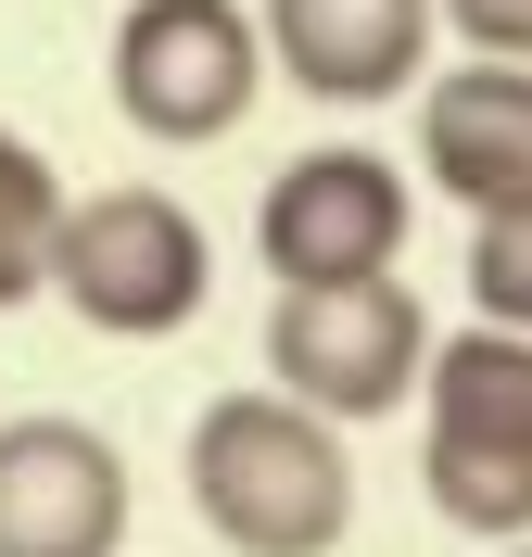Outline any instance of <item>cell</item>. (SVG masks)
Returning <instances> with one entry per match:
<instances>
[{"label": "cell", "instance_id": "7a4b0ae2", "mask_svg": "<svg viewBox=\"0 0 532 557\" xmlns=\"http://www.w3.org/2000/svg\"><path fill=\"white\" fill-rule=\"evenodd\" d=\"M419 482L431 520L469 545H532V330L469 317L419 368Z\"/></svg>", "mask_w": 532, "mask_h": 557}, {"label": "cell", "instance_id": "5b68a950", "mask_svg": "<svg viewBox=\"0 0 532 557\" xmlns=\"http://www.w3.org/2000/svg\"><path fill=\"white\" fill-rule=\"evenodd\" d=\"M267 89V38L242 0H127L114 13V114L152 152H203L228 139Z\"/></svg>", "mask_w": 532, "mask_h": 557}, {"label": "cell", "instance_id": "6da1fadb", "mask_svg": "<svg viewBox=\"0 0 532 557\" xmlns=\"http://www.w3.org/2000/svg\"><path fill=\"white\" fill-rule=\"evenodd\" d=\"M190 507L228 557H330L355 532V456H343V418L292 406L280 381L253 393H215L190 418Z\"/></svg>", "mask_w": 532, "mask_h": 557}, {"label": "cell", "instance_id": "30bf717a", "mask_svg": "<svg viewBox=\"0 0 532 557\" xmlns=\"http://www.w3.org/2000/svg\"><path fill=\"white\" fill-rule=\"evenodd\" d=\"M51 228H64V177L26 127H0V305L51 292Z\"/></svg>", "mask_w": 532, "mask_h": 557}, {"label": "cell", "instance_id": "9c48e42d", "mask_svg": "<svg viewBox=\"0 0 532 557\" xmlns=\"http://www.w3.org/2000/svg\"><path fill=\"white\" fill-rule=\"evenodd\" d=\"M419 165L444 203H520L532 190V64H457L419 76Z\"/></svg>", "mask_w": 532, "mask_h": 557}, {"label": "cell", "instance_id": "ba28073f", "mask_svg": "<svg viewBox=\"0 0 532 557\" xmlns=\"http://www.w3.org/2000/svg\"><path fill=\"white\" fill-rule=\"evenodd\" d=\"M253 38H267V64H280L305 102L368 114V102H406L431 76L444 13H431V0H267Z\"/></svg>", "mask_w": 532, "mask_h": 557}, {"label": "cell", "instance_id": "7c38bea8", "mask_svg": "<svg viewBox=\"0 0 532 557\" xmlns=\"http://www.w3.org/2000/svg\"><path fill=\"white\" fill-rule=\"evenodd\" d=\"M482 64H532V0H431Z\"/></svg>", "mask_w": 532, "mask_h": 557}, {"label": "cell", "instance_id": "4fadbf2b", "mask_svg": "<svg viewBox=\"0 0 532 557\" xmlns=\"http://www.w3.org/2000/svg\"><path fill=\"white\" fill-rule=\"evenodd\" d=\"M507 557H532V545H507Z\"/></svg>", "mask_w": 532, "mask_h": 557}, {"label": "cell", "instance_id": "8992f818", "mask_svg": "<svg viewBox=\"0 0 532 557\" xmlns=\"http://www.w3.org/2000/svg\"><path fill=\"white\" fill-rule=\"evenodd\" d=\"M419 228V190L393 152L368 139H318V152H292L267 177V203H253V253L280 292H318V278H381Z\"/></svg>", "mask_w": 532, "mask_h": 557}, {"label": "cell", "instance_id": "277c9868", "mask_svg": "<svg viewBox=\"0 0 532 557\" xmlns=\"http://www.w3.org/2000/svg\"><path fill=\"white\" fill-rule=\"evenodd\" d=\"M431 305L406 292V278H318V292H280V317H267V381L292 393V406L343 418V431H368V418L419 406V368H431Z\"/></svg>", "mask_w": 532, "mask_h": 557}, {"label": "cell", "instance_id": "52a82bcc", "mask_svg": "<svg viewBox=\"0 0 532 557\" xmlns=\"http://www.w3.org/2000/svg\"><path fill=\"white\" fill-rule=\"evenodd\" d=\"M127 456L89 418H0V557H127Z\"/></svg>", "mask_w": 532, "mask_h": 557}, {"label": "cell", "instance_id": "8fae6325", "mask_svg": "<svg viewBox=\"0 0 532 557\" xmlns=\"http://www.w3.org/2000/svg\"><path fill=\"white\" fill-rule=\"evenodd\" d=\"M469 305L495 330H532V190L469 215Z\"/></svg>", "mask_w": 532, "mask_h": 557}, {"label": "cell", "instance_id": "3957f363", "mask_svg": "<svg viewBox=\"0 0 532 557\" xmlns=\"http://www.w3.org/2000/svg\"><path fill=\"white\" fill-rule=\"evenodd\" d=\"M51 292H64V317H89L102 343H165V330L203 317L215 242H203V215L177 203V190L114 177V190H76L64 203V228H51Z\"/></svg>", "mask_w": 532, "mask_h": 557}]
</instances>
